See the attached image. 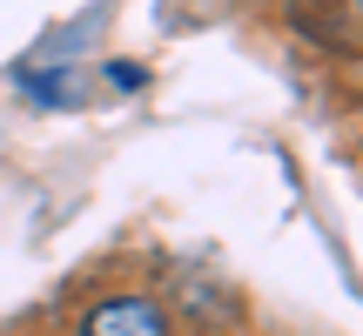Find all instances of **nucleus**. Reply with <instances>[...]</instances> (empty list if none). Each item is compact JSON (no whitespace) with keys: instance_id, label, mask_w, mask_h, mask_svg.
I'll return each instance as SVG.
<instances>
[{"instance_id":"1","label":"nucleus","mask_w":363,"mask_h":336,"mask_svg":"<svg viewBox=\"0 0 363 336\" xmlns=\"http://www.w3.org/2000/svg\"><path fill=\"white\" fill-rule=\"evenodd\" d=\"M81 336H169V310L148 296H108L88 310Z\"/></svg>"}]
</instances>
